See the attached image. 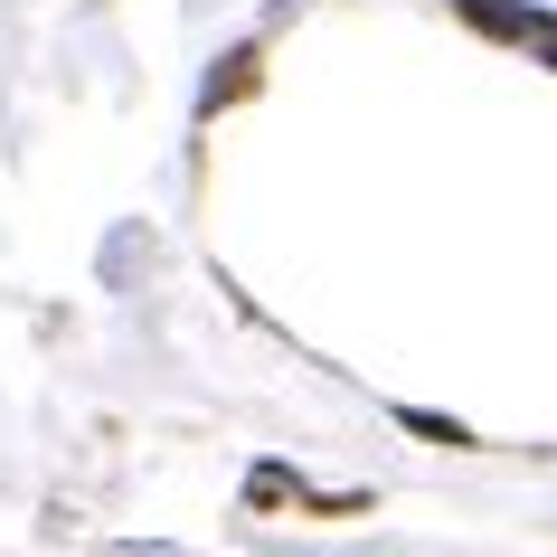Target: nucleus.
<instances>
[{"label":"nucleus","instance_id":"f257e3e1","mask_svg":"<svg viewBox=\"0 0 557 557\" xmlns=\"http://www.w3.org/2000/svg\"><path fill=\"white\" fill-rule=\"evenodd\" d=\"M246 95H264V38H236L227 58L208 66V86H199V123H218V114H236Z\"/></svg>","mask_w":557,"mask_h":557},{"label":"nucleus","instance_id":"f03ea898","mask_svg":"<svg viewBox=\"0 0 557 557\" xmlns=\"http://www.w3.org/2000/svg\"><path fill=\"white\" fill-rule=\"evenodd\" d=\"M397 425L425 435V444H444V454H463V444H472V425H454V416H435V407H397Z\"/></svg>","mask_w":557,"mask_h":557},{"label":"nucleus","instance_id":"7ed1b4c3","mask_svg":"<svg viewBox=\"0 0 557 557\" xmlns=\"http://www.w3.org/2000/svg\"><path fill=\"white\" fill-rule=\"evenodd\" d=\"M529 58L557 76V10H539V29H529Z\"/></svg>","mask_w":557,"mask_h":557}]
</instances>
